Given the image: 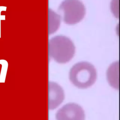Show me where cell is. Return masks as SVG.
Listing matches in <instances>:
<instances>
[{
  "label": "cell",
  "mask_w": 120,
  "mask_h": 120,
  "mask_svg": "<svg viewBox=\"0 0 120 120\" xmlns=\"http://www.w3.org/2000/svg\"><path fill=\"white\" fill-rule=\"evenodd\" d=\"M65 98L64 90L57 82H48V108L54 110L63 101Z\"/></svg>",
  "instance_id": "5"
},
{
  "label": "cell",
  "mask_w": 120,
  "mask_h": 120,
  "mask_svg": "<svg viewBox=\"0 0 120 120\" xmlns=\"http://www.w3.org/2000/svg\"><path fill=\"white\" fill-rule=\"evenodd\" d=\"M106 78L109 85L115 90H119V61L112 63L106 71Z\"/></svg>",
  "instance_id": "6"
},
{
  "label": "cell",
  "mask_w": 120,
  "mask_h": 120,
  "mask_svg": "<svg viewBox=\"0 0 120 120\" xmlns=\"http://www.w3.org/2000/svg\"><path fill=\"white\" fill-rule=\"evenodd\" d=\"M60 23V17L51 9H49V33L51 34L58 29Z\"/></svg>",
  "instance_id": "7"
},
{
  "label": "cell",
  "mask_w": 120,
  "mask_h": 120,
  "mask_svg": "<svg viewBox=\"0 0 120 120\" xmlns=\"http://www.w3.org/2000/svg\"><path fill=\"white\" fill-rule=\"evenodd\" d=\"M97 77L94 66L87 61H81L75 64L69 73V78L71 83L80 89L91 87L95 82Z\"/></svg>",
  "instance_id": "1"
},
{
  "label": "cell",
  "mask_w": 120,
  "mask_h": 120,
  "mask_svg": "<svg viewBox=\"0 0 120 120\" xmlns=\"http://www.w3.org/2000/svg\"><path fill=\"white\" fill-rule=\"evenodd\" d=\"M59 10L63 13V21L68 24L78 23L83 18L85 8L79 0H64L60 5Z\"/></svg>",
  "instance_id": "3"
},
{
  "label": "cell",
  "mask_w": 120,
  "mask_h": 120,
  "mask_svg": "<svg viewBox=\"0 0 120 120\" xmlns=\"http://www.w3.org/2000/svg\"><path fill=\"white\" fill-rule=\"evenodd\" d=\"M56 120H85L82 107L75 103H68L59 109L55 115Z\"/></svg>",
  "instance_id": "4"
},
{
  "label": "cell",
  "mask_w": 120,
  "mask_h": 120,
  "mask_svg": "<svg viewBox=\"0 0 120 120\" xmlns=\"http://www.w3.org/2000/svg\"><path fill=\"white\" fill-rule=\"evenodd\" d=\"M48 51L49 56L56 62L64 64L69 61L75 53V46L68 38L56 36L49 41Z\"/></svg>",
  "instance_id": "2"
},
{
  "label": "cell",
  "mask_w": 120,
  "mask_h": 120,
  "mask_svg": "<svg viewBox=\"0 0 120 120\" xmlns=\"http://www.w3.org/2000/svg\"><path fill=\"white\" fill-rule=\"evenodd\" d=\"M7 9V7L5 6H0V38H1V21L5 20V15L3 14L4 11H6Z\"/></svg>",
  "instance_id": "8"
}]
</instances>
